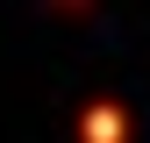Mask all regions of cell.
I'll return each instance as SVG.
<instances>
[{
  "label": "cell",
  "mask_w": 150,
  "mask_h": 143,
  "mask_svg": "<svg viewBox=\"0 0 150 143\" xmlns=\"http://www.w3.org/2000/svg\"><path fill=\"white\" fill-rule=\"evenodd\" d=\"M79 143H136V115H129L122 100H86L79 107Z\"/></svg>",
  "instance_id": "cell-1"
},
{
  "label": "cell",
  "mask_w": 150,
  "mask_h": 143,
  "mask_svg": "<svg viewBox=\"0 0 150 143\" xmlns=\"http://www.w3.org/2000/svg\"><path fill=\"white\" fill-rule=\"evenodd\" d=\"M43 7H50V14H57V22H86V14H93V7H100V0H43Z\"/></svg>",
  "instance_id": "cell-2"
}]
</instances>
